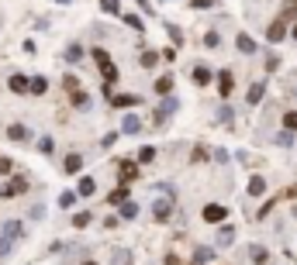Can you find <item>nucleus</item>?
Here are the masks:
<instances>
[{
  "label": "nucleus",
  "mask_w": 297,
  "mask_h": 265,
  "mask_svg": "<svg viewBox=\"0 0 297 265\" xmlns=\"http://www.w3.org/2000/svg\"><path fill=\"white\" fill-rule=\"evenodd\" d=\"M176 107H180V103H176L173 97H166V100H163V107L156 110V117H159V121H166V117H169V114H176Z\"/></svg>",
  "instance_id": "obj_4"
},
{
  "label": "nucleus",
  "mask_w": 297,
  "mask_h": 265,
  "mask_svg": "<svg viewBox=\"0 0 297 265\" xmlns=\"http://www.w3.org/2000/svg\"><path fill=\"white\" fill-rule=\"evenodd\" d=\"M100 7H104L107 14H121V4H118V0H100Z\"/></svg>",
  "instance_id": "obj_23"
},
{
  "label": "nucleus",
  "mask_w": 297,
  "mask_h": 265,
  "mask_svg": "<svg viewBox=\"0 0 297 265\" xmlns=\"http://www.w3.org/2000/svg\"><path fill=\"white\" fill-rule=\"evenodd\" d=\"M24 134H28V131H24V128H21V124H11V138H14V141H21V138H24Z\"/></svg>",
  "instance_id": "obj_34"
},
{
  "label": "nucleus",
  "mask_w": 297,
  "mask_h": 265,
  "mask_svg": "<svg viewBox=\"0 0 297 265\" xmlns=\"http://www.w3.org/2000/svg\"><path fill=\"white\" fill-rule=\"evenodd\" d=\"M93 59H97V66H100V72H104V80L114 83V80H118V69H114V62L107 59V52H104V49H93Z\"/></svg>",
  "instance_id": "obj_1"
},
{
  "label": "nucleus",
  "mask_w": 297,
  "mask_h": 265,
  "mask_svg": "<svg viewBox=\"0 0 297 265\" xmlns=\"http://www.w3.org/2000/svg\"><path fill=\"white\" fill-rule=\"evenodd\" d=\"M294 97H297V86H294Z\"/></svg>",
  "instance_id": "obj_40"
},
{
  "label": "nucleus",
  "mask_w": 297,
  "mask_h": 265,
  "mask_svg": "<svg viewBox=\"0 0 297 265\" xmlns=\"http://www.w3.org/2000/svg\"><path fill=\"white\" fill-rule=\"evenodd\" d=\"M190 7L194 11H204V7H211V0H190Z\"/></svg>",
  "instance_id": "obj_36"
},
{
  "label": "nucleus",
  "mask_w": 297,
  "mask_h": 265,
  "mask_svg": "<svg viewBox=\"0 0 297 265\" xmlns=\"http://www.w3.org/2000/svg\"><path fill=\"white\" fill-rule=\"evenodd\" d=\"M156 62H159V55H156V52H142V66H145V69H152Z\"/></svg>",
  "instance_id": "obj_26"
},
{
  "label": "nucleus",
  "mask_w": 297,
  "mask_h": 265,
  "mask_svg": "<svg viewBox=\"0 0 297 265\" xmlns=\"http://www.w3.org/2000/svg\"><path fill=\"white\" fill-rule=\"evenodd\" d=\"M277 145H283V148H290V145H294V134H290V131H283V134H277Z\"/></svg>",
  "instance_id": "obj_32"
},
{
  "label": "nucleus",
  "mask_w": 297,
  "mask_h": 265,
  "mask_svg": "<svg viewBox=\"0 0 297 265\" xmlns=\"http://www.w3.org/2000/svg\"><path fill=\"white\" fill-rule=\"evenodd\" d=\"M76 197H80V193H69V189H66V193L59 197V207H73V203H76Z\"/></svg>",
  "instance_id": "obj_28"
},
{
  "label": "nucleus",
  "mask_w": 297,
  "mask_h": 265,
  "mask_svg": "<svg viewBox=\"0 0 297 265\" xmlns=\"http://www.w3.org/2000/svg\"><path fill=\"white\" fill-rule=\"evenodd\" d=\"M169 214H173V203H169V200H159V203H156V217H159V220H166Z\"/></svg>",
  "instance_id": "obj_12"
},
{
  "label": "nucleus",
  "mask_w": 297,
  "mask_h": 265,
  "mask_svg": "<svg viewBox=\"0 0 297 265\" xmlns=\"http://www.w3.org/2000/svg\"><path fill=\"white\" fill-rule=\"evenodd\" d=\"M263 93H266V86H263V83H256V86L249 90V103H259V100H263Z\"/></svg>",
  "instance_id": "obj_16"
},
{
  "label": "nucleus",
  "mask_w": 297,
  "mask_h": 265,
  "mask_svg": "<svg viewBox=\"0 0 297 265\" xmlns=\"http://www.w3.org/2000/svg\"><path fill=\"white\" fill-rule=\"evenodd\" d=\"M38 148H42L45 155H49V151H52V138H42V141H38Z\"/></svg>",
  "instance_id": "obj_37"
},
{
  "label": "nucleus",
  "mask_w": 297,
  "mask_h": 265,
  "mask_svg": "<svg viewBox=\"0 0 297 265\" xmlns=\"http://www.w3.org/2000/svg\"><path fill=\"white\" fill-rule=\"evenodd\" d=\"M93 189H97V182H93L90 176H83V179H80V189H76V193H80V197H93Z\"/></svg>",
  "instance_id": "obj_7"
},
{
  "label": "nucleus",
  "mask_w": 297,
  "mask_h": 265,
  "mask_svg": "<svg viewBox=\"0 0 297 265\" xmlns=\"http://www.w3.org/2000/svg\"><path fill=\"white\" fill-rule=\"evenodd\" d=\"M138 159H142V162H152V159H156V148H148V145H145V148L138 151Z\"/></svg>",
  "instance_id": "obj_31"
},
{
  "label": "nucleus",
  "mask_w": 297,
  "mask_h": 265,
  "mask_svg": "<svg viewBox=\"0 0 297 265\" xmlns=\"http://www.w3.org/2000/svg\"><path fill=\"white\" fill-rule=\"evenodd\" d=\"M218 241H221V245H232V241H235V231H232V227H221V231H218Z\"/></svg>",
  "instance_id": "obj_19"
},
{
  "label": "nucleus",
  "mask_w": 297,
  "mask_h": 265,
  "mask_svg": "<svg viewBox=\"0 0 297 265\" xmlns=\"http://www.w3.org/2000/svg\"><path fill=\"white\" fill-rule=\"evenodd\" d=\"M232 117H235L232 107H221V110H218V121H221V124H232Z\"/></svg>",
  "instance_id": "obj_22"
},
{
  "label": "nucleus",
  "mask_w": 297,
  "mask_h": 265,
  "mask_svg": "<svg viewBox=\"0 0 297 265\" xmlns=\"http://www.w3.org/2000/svg\"><path fill=\"white\" fill-rule=\"evenodd\" d=\"M211 258H214V251H211V248H201V251L194 255V262H197V265H204V262H211Z\"/></svg>",
  "instance_id": "obj_25"
},
{
  "label": "nucleus",
  "mask_w": 297,
  "mask_h": 265,
  "mask_svg": "<svg viewBox=\"0 0 297 265\" xmlns=\"http://www.w3.org/2000/svg\"><path fill=\"white\" fill-rule=\"evenodd\" d=\"M87 265H97V262H87Z\"/></svg>",
  "instance_id": "obj_41"
},
{
  "label": "nucleus",
  "mask_w": 297,
  "mask_h": 265,
  "mask_svg": "<svg viewBox=\"0 0 297 265\" xmlns=\"http://www.w3.org/2000/svg\"><path fill=\"white\" fill-rule=\"evenodd\" d=\"M225 217H228V210L221 207V203H207V207H204V220H207V224H221Z\"/></svg>",
  "instance_id": "obj_2"
},
{
  "label": "nucleus",
  "mask_w": 297,
  "mask_h": 265,
  "mask_svg": "<svg viewBox=\"0 0 297 265\" xmlns=\"http://www.w3.org/2000/svg\"><path fill=\"white\" fill-rule=\"evenodd\" d=\"M121 179H135V162H121Z\"/></svg>",
  "instance_id": "obj_29"
},
{
  "label": "nucleus",
  "mask_w": 297,
  "mask_h": 265,
  "mask_svg": "<svg viewBox=\"0 0 297 265\" xmlns=\"http://www.w3.org/2000/svg\"><path fill=\"white\" fill-rule=\"evenodd\" d=\"M125 200H128V189H125V186H121V189H114V193H111V203H114V207H121Z\"/></svg>",
  "instance_id": "obj_21"
},
{
  "label": "nucleus",
  "mask_w": 297,
  "mask_h": 265,
  "mask_svg": "<svg viewBox=\"0 0 297 265\" xmlns=\"http://www.w3.org/2000/svg\"><path fill=\"white\" fill-rule=\"evenodd\" d=\"M263 189H266V182L259 179V176H256V179H249V193H252V197H263Z\"/></svg>",
  "instance_id": "obj_14"
},
{
  "label": "nucleus",
  "mask_w": 297,
  "mask_h": 265,
  "mask_svg": "<svg viewBox=\"0 0 297 265\" xmlns=\"http://www.w3.org/2000/svg\"><path fill=\"white\" fill-rule=\"evenodd\" d=\"M28 86H31V83L24 80V76H11V90H14V93H28Z\"/></svg>",
  "instance_id": "obj_10"
},
{
  "label": "nucleus",
  "mask_w": 297,
  "mask_h": 265,
  "mask_svg": "<svg viewBox=\"0 0 297 265\" xmlns=\"http://www.w3.org/2000/svg\"><path fill=\"white\" fill-rule=\"evenodd\" d=\"M283 124H287V131H297V110H290V114H287Z\"/></svg>",
  "instance_id": "obj_30"
},
{
  "label": "nucleus",
  "mask_w": 297,
  "mask_h": 265,
  "mask_svg": "<svg viewBox=\"0 0 297 265\" xmlns=\"http://www.w3.org/2000/svg\"><path fill=\"white\" fill-rule=\"evenodd\" d=\"M18 234H21V224H18V220H11V224L4 227V241H14Z\"/></svg>",
  "instance_id": "obj_13"
},
{
  "label": "nucleus",
  "mask_w": 297,
  "mask_h": 265,
  "mask_svg": "<svg viewBox=\"0 0 297 265\" xmlns=\"http://www.w3.org/2000/svg\"><path fill=\"white\" fill-rule=\"evenodd\" d=\"M73 224H76V227H87V224H90V214H76V217H73Z\"/></svg>",
  "instance_id": "obj_35"
},
{
  "label": "nucleus",
  "mask_w": 297,
  "mask_h": 265,
  "mask_svg": "<svg viewBox=\"0 0 297 265\" xmlns=\"http://www.w3.org/2000/svg\"><path fill=\"white\" fill-rule=\"evenodd\" d=\"M294 38H297V24H294Z\"/></svg>",
  "instance_id": "obj_39"
},
{
  "label": "nucleus",
  "mask_w": 297,
  "mask_h": 265,
  "mask_svg": "<svg viewBox=\"0 0 297 265\" xmlns=\"http://www.w3.org/2000/svg\"><path fill=\"white\" fill-rule=\"evenodd\" d=\"M73 100H76V107H90V97H87V93H80V90L73 93Z\"/></svg>",
  "instance_id": "obj_33"
},
{
  "label": "nucleus",
  "mask_w": 297,
  "mask_h": 265,
  "mask_svg": "<svg viewBox=\"0 0 297 265\" xmlns=\"http://www.w3.org/2000/svg\"><path fill=\"white\" fill-rule=\"evenodd\" d=\"M21 189H24V179H14L11 186H4V189H0V197H4V200H7V197H14V193H21Z\"/></svg>",
  "instance_id": "obj_9"
},
{
  "label": "nucleus",
  "mask_w": 297,
  "mask_h": 265,
  "mask_svg": "<svg viewBox=\"0 0 297 265\" xmlns=\"http://www.w3.org/2000/svg\"><path fill=\"white\" fill-rule=\"evenodd\" d=\"M45 86H49L45 76H35V80H31V93H45Z\"/></svg>",
  "instance_id": "obj_18"
},
{
  "label": "nucleus",
  "mask_w": 297,
  "mask_h": 265,
  "mask_svg": "<svg viewBox=\"0 0 297 265\" xmlns=\"http://www.w3.org/2000/svg\"><path fill=\"white\" fill-rule=\"evenodd\" d=\"M135 214H138V207H135L131 200H125V203H121V217H128V220H131Z\"/></svg>",
  "instance_id": "obj_24"
},
{
  "label": "nucleus",
  "mask_w": 297,
  "mask_h": 265,
  "mask_svg": "<svg viewBox=\"0 0 297 265\" xmlns=\"http://www.w3.org/2000/svg\"><path fill=\"white\" fill-rule=\"evenodd\" d=\"M235 45H239V52H245V55H252V52H256V42H252L249 34H239V42H235Z\"/></svg>",
  "instance_id": "obj_8"
},
{
  "label": "nucleus",
  "mask_w": 297,
  "mask_h": 265,
  "mask_svg": "<svg viewBox=\"0 0 297 265\" xmlns=\"http://www.w3.org/2000/svg\"><path fill=\"white\" fill-rule=\"evenodd\" d=\"M283 28H287V14H283V17L270 28V34H266V38H270V42H280V38H283Z\"/></svg>",
  "instance_id": "obj_5"
},
{
  "label": "nucleus",
  "mask_w": 297,
  "mask_h": 265,
  "mask_svg": "<svg viewBox=\"0 0 297 265\" xmlns=\"http://www.w3.org/2000/svg\"><path fill=\"white\" fill-rule=\"evenodd\" d=\"M0 172H4V176H11V162H7V159H0Z\"/></svg>",
  "instance_id": "obj_38"
},
{
  "label": "nucleus",
  "mask_w": 297,
  "mask_h": 265,
  "mask_svg": "<svg viewBox=\"0 0 297 265\" xmlns=\"http://www.w3.org/2000/svg\"><path fill=\"white\" fill-rule=\"evenodd\" d=\"M169 90H173V76H163V80L156 83V93L159 97H169Z\"/></svg>",
  "instance_id": "obj_11"
},
{
  "label": "nucleus",
  "mask_w": 297,
  "mask_h": 265,
  "mask_svg": "<svg viewBox=\"0 0 297 265\" xmlns=\"http://www.w3.org/2000/svg\"><path fill=\"white\" fill-rule=\"evenodd\" d=\"M80 166H83V159H80V155H69V159H66V172H76Z\"/></svg>",
  "instance_id": "obj_27"
},
{
  "label": "nucleus",
  "mask_w": 297,
  "mask_h": 265,
  "mask_svg": "<svg viewBox=\"0 0 297 265\" xmlns=\"http://www.w3.org/2000/svg\"><path fill=\"white\" fill-rule=\"evenodd\" d=\"M249 255H252V262H256V265H266V262H270V255H266V248H252Z\"/></svg>",
  "instance_id": "obj_17"
},
{
  "label": "nucleus",
  "mask_w": 297,
  "mask_h": 265,
  "mask_svg": "<svg viewBox=\"0 0 297 265\" xmlns=\"http://www.w3.org/2000/svg\"><path fill=\"white\" fill-rule=\"evenodd\" d=\"M232 86H235L232 72H228V69H225V72H218V93H221V97H228V93H232Z\"/></svg>",
  "instance_id": "obj_3"
},
{
  "label": "nucleus",
  "mask_w": 297,
  "mask_h": 265,
  "mask_svg": "<svg viewBox=\"0 0 297 265\" xmlns=\"http://www.w3.org/2000/svg\"><path fill=\"white\" fill-rule=\"evenodd\" d=\"M194 80H197L201 86H204V83H211V69H204V66H197V69H194Z\"/></svg>",
  "instance_id": "obj_15"
},
{
  "label": "nucleus",
  "mask_w": 297,
  "mask_h": 265,
  "mask_svg": "<svg viewBox=\"0 0 297 265\" xmlns=\"http://www.w3.org/2000/svg\"><path fill=\"white\" fill-rule=\"evenodd\" d=\"M121 131H125V134H138V131H142V121H138V117H125V121H121Z\"/></svg>",
  "instance_id": "obj_6"
},
{
  "label": "nucleus",
  "mask_w": 297,
  "mask_h": 265,
  "mask_svg": "<svg viewBox=\"0 0 297 265\" xmlns=\"http://www.w3.org/2000/svg\"><path fill=\"white\" fill-rule=\"evenodd\" d=\"M118 107H131V103H138V97H131V93H121V97H111Z\"/></svg>",
  "instance_id": "obj_20"
}]
</instances>
